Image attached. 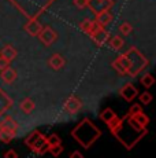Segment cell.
<instances>
[{"label": "cell", "instance_id": "obj_9", "mask_svg": "<svg viewBox=\"0 0 156 158\" xmlns=\"http://www.w3.org/2000/svg\"><path fill=\"white\" fill-rule=\"evenodd\" d=\"M137 94H138V91H137V88L134 87L131 83L126 84V85L121 89V96L125 99L126 102H131V101H134V98L137 96Z\"/></svg>", "mask_w": 156, "mask_h": 158}, {"label": "cell", "instance_id": "obj_20", "mask_svg": "<svg viewBox=\"0 0 156 158\" xmlns=\"http://www.w3.org/2000/svg\"><path fill=\"white\" fill-rule=\"evenodd\" d=\"M131 118H133L134 121H136L137 124H138L140 127H142V128H146V125L149 124V118H148V115H145L141 111V113H137V114H134V115H130Z\"/></svg>", "mask_w": 156, "mask_h": 158}, {"label": "cell", "instance_id": "obj_19", "mask_svg": "<svg viewBox=\"0 0 156 158\" xmlns=\"http://www.w3.org/2000/svg\"><path fill=\"white\" fill-rule=\"evenodd\" d=\"M19 107H21V110H22L23 113L29 114V113H32V111L34 110L36 105H34V102H33V99H30V98H25L22 102H21Z\"/></svg>", "mask_w": 156, "mask_h": 158}, {"label": "cell", "instance_id": "obj_14", "mask_svg": "<svg viewBox=\"0 0 156 158\" xmlns=\"http://www.w3.org/2000/svg\"><path fill=\"white\" fill-rule=\"evenodd\" d=\"M0 56H2L3 59L8 60V62H13V60L17 58V50H15V47H13V45H10V44L4 45V47L0 50Z\"/></svg>", "mask_w": 156, "mask_h": 158}, {"label": "cell", "instance_id": "obj_8", "mask_svg": "<svg viewBox=\"0 0 156 158\" xmlns=\"http://www.w3.org/2000/svg\"><path fill=\"white\" fill-rule=\"evenodd\" d=\"M82 107V102L77 98V96H70L68 99H66L64 102V110L68 114H76L81 110Z\"/></svg>", "mask_w": 156, "mask_h": 158}, {"label": "cell", "instance_id": "obj_26", "mask_svg": "<svg viewBox=\"0 0 156 158\" xmlns=\"http://www.w3.org/2000/svg\"><path fill=\"white\" fill-rule=\"evenodd\" d=\"M140 101L142 105H149V103L152 102V95L149 92H144L140 95Z\"/></svg>", "mask_w": 156, "mask_h": 158}, {"label": "cell", "instance_id": "obj_4", "mask_svg": "<svg viewBox=\"0 0 156 158\" xmlns=\"http://www.w3.org/2000/svg\"><path fill=\"white\" fill-rule=\"evenodd\" d=\"M25 143L28 147H30L33 151H36L37 154H44L45 151H48V143H47V138L38 131H34L30 135L26 138Z\"/></svg>", "mask_w": 156, "mask_h": 158}, {"label": "cell", "instance_id": "obj_10", "mask_svg": "<svg viewBox=\"0 0 156 158\" xmlns=\"http://www.w3.org/2000/svg\"><path fill=\"white\" fill-rule=\"evenodd\" d=\"M0 78L3 80L4 84H13L17 80V70L10 68V66H7V68L0 70Z\"/></svg>", "mask_w": 156, "mask_h": 158}, {"label": "cell", "instance_id": "obj_21", "mask_svg": "<svg viewBox=\"0 0 156 158\" xmlns=\"http://www.w3.org/2000/svg\"><path fill=\"white\" fill-rule=\"evenodd\" d=\"M140 83L142 84L145 88H151L152 85H154V83H155V77L151 74V73H145V74L141 77Z\"/></svg>", "mask_w": 156, "mask_h": 158}, {"label": "cell", "instance_id": "obj_29", "mask_svg": "<svg viewBox=\"0 0 156 158\" xmlns=\"http://www.w3.org/2000/svg\"><path fill=\"white\" fill-rule=\"evenodd\" d=\"M17 157H18V154L14 150H8L7 153L4 154V158H17Z\"/></svg>", "mask_w": 156, "mask_h": 158}, {"label": "cell", "instance_id": "obj_5", "mask_svg": "<svg viewBox=\"0 0 156 158\" xmlns=\"http://www.w3.org/2000/svg\"><path fill=\"white\" fill-rule=\"evenodd\" d=\"M37 36H38L40 41L44 45L53 44L56 41V39H58V35H56V32L52 28H51V26H41V29H40V32H38Z\"/></svg>", "mask_w": 156, "mask_h": 158}, {"label": "cell", "instance_id": "obj_6", "mask_svg": "<svg viewBox=\"0 0 156 158\" xmlns=\"http://www.w3.org/2000/svg\"><path fill=\"white\" fill-rule=\"evenodd\" d=\"M112 6H114L112 0H88V7L91 8V11L95 15L104 10H111Z\"/></svg>", "mask_w": 156, "mask_h": 158}, {"label": "cell", "instance_id": "obj_23", "mask_svg": "<svg viewBox=\"0 0 156 158\" xmlns=\"http://www.w3.org/2000/svg\"><path fill=\"white\" fill-rule=\"evenodd\" d=\"M131 30H133V26H131L129 22H122L121 25H119V32H121L123 36L130 35Z\"/></svg>", "mask_w": 156, "mask_h": 158}, {"label": "cell", "instance_id": "obj_30", "mask_svg": "<svg viewBox=\"0 0 156 158\" xmlns=\"http://www.w3.org/2000/svg\"><path fill=\"white\" fill-rule=\"evenodd\" d=\"M7 66H10V62H8V60H6V59H3V58L0 56V70H2V69H4V68H7Z\"/></svg>", "mask_w": 156, "mask_h": 158}, {"label": "cell", "instance_id": "obj_12", "mask_svg": "<svg viewBox=\"0 0 156 158\" xmlns=\"http://www.w3.org/2000/svg\"><path fill=\"white\" fill-rule=\"evenodd\" d=\"M48 65H49L53 70H60V69L64 68L66 59L60 54H53V55H51L49 59H48Z\"/></svg>", "mask_w": 156, "mask_h": 158}, {"label": "cell", "instance_id": "obj_25", "mask_svg": "<svg viewBox=\"0 0 156 158\" xmlns=\"http://www.w3.org/2000/svg\"><path fill=\"white\" fill-rule=\"evenodd\" d=\"M48 151H51V154H52L53 157H58V156H60V154H62L63 147H62V144L51 146V147H48Z\"/></svg>", "mask_w": 156, "mask_h": 158}, {"label": "cell", "instance_id": "obj_18", "mask_svg": "<svg viewBox=\"0 0 156 158\" xmlns=\"http://www.w3.org/2000/svg\"><path fill=\"white\" fill-rule=\"evenodd\" d=\"M108 43H110V47L112 48L114 51H119L125 44V40L122 36H114V37H110L108 39Z\"/></svg>", "mask_w": 156, "mask_h": 158}, {"label": "cell", "instance_id": "obj_24", "mask_svg": "<svg viewBox=\"0 0 156 158\" xmlns=\"http://www.w3.org/2000/svg\"><path fill=\"white\" fill-rule=\"evenodd\" d=\"M47 143H48V147H51V146L62 144V140L58 135H51L49 138H47Z\"/></svg>", "mask_w": 156, "mask_h": 158}, {"label": "cell", "instance_id": "obj_31", "mask_svg": "<svg viewBox=\"0 0 156 158\" xmlns=\"http://www.w3.org/2000/svg\"><path fill=\"white\" fill-rule=\"evenodd\" d=\"M84 156L80 153V151H74V153H71V156H70V158H82Z\"/></svg>", "mask_w": 156, "mask_h": 158}, {"label": "cell", "instance_id": "obj_28", "mask_svg": "<svg viewBox=\"0 0 156 158\" xmlns=\"http://www.w3.org/2000/svg\"><path fill=\"white\" fill-rule=\"evenodd\" d=\"M73 3L77 8H80V10H84V8L88 7V0H74Z\"/></svg>", "mask_w": 156, "mask_h": 158}, {"label": "cell", "instance_id": "obj_13", "mask_svg": "<svg viewBox=\"0 0 156 158\" xmlns=\"http://www.w3.org/2000/svg\"><path fill=\"white\" fill-rule=\"evenodd\" d=\"M103 28L101 25H99L96 21H91V19H84L82 22H81V29H82V32H85L86 35L92 36L93 33L96 32L97 29Z\"/></svg>", "mask_w": 156, "mask_h": 158}, {"label": "cell", "instance_id": "obj_27", "mask_svg": "<svg viewBox=\"0 0 156 158\" xmlns=\"http://www.w3.org/2000/svg\"><path fill=\"white\" fill-rule=\"evenodd\" d=\"M142 111V109H141V106L140 105H131V107L129 109V114L127 115H134V114H137V113H141Z\"/></svg>", "mask_w": 156, "mask_h": 158}, {"label": "cell", "instance_id": "obj_16", "mask_svg": "<svg viewBox=\"0 0 156 158\" xmlns=\"http://www.w3.org/2000/svg\"><path fill=\"white\" fill-rule=\"evenodd\" d=\"M95 21L99 23V25L106 26V25H108L111 21H112V14H111L110 10H104V11H101V13L96 14V19Z\"/></svg>", "mask_w": 156, "mask_h": 158}, {"label": "cell", "instance_id": "obj_7", "mask_svg": "<svg viewBox=\"0 0 156 158\" xmlns=\"http://www.w3.org/2000/svg\"><path fill=\"white\" fill-rule=\"evenodd\" d=\"M112 68L115 69L119 74H127L129 68H130V62H129V58L126 56V54H122V55H119L114 60Z\"/></svg>", "mask_w": 156, "mask_h": 158}, {"label": "cell", "instance_id": "obj_11", "mask_svg": "<svg viewBox=\"0 0 156 158\" xmlns=\"http://www.w3.org/2000/svg\"><path fill=\"white\" fill-rule=\"evenodd\" d=\"M11 106H13V101L11 98L6 94V91H3L0 88V117H3V114L7 110H10Z\"/></svg>", "mask_w": 156, "mask_h": 158}, {"label": "cell", "instance_id": "obj_17", "mask_svg": "<svg viewBox=\"0 0 156 158\" xmlns=\"http://www.w3.org/2000/svg\"><path fill=\"white\" fill-rule=\"evenodd\" d=\"M91 37L93 39V40H95L99 45H103V44L110 39V35L106 32V30H104V26H103V28H100V29L96 30V32L91 36Z\"/></svg>", "mask_w": 156, "mask_h": 158}, {"label": "cell", "instance_id": "obj_22", "mask_svg": "<svg viewBox=\"0 0 156 158\" xmlns=\"http://www.w3.org/2000/svg\"><path fill=\"white\" fill-rule=\"evenodd\" d=\"M115 111L112 110V109H106V110H103L101 111V114H100V118H101V121H104V123H110L111 120H112L114 117H115Z\"/></svg>", "mask_w": 156, "mask_h": 158}, {"label": "cell", "instance_id": "obj_15", "mask_svg": "<svg viewBox=\"0 0 156 158\" xmlns=\"http://www.w3.org/2000/svg\"><path fill=\"white\" fill-rule=\"evenodd\" d=\"M40 29H41V25H40V22H38L36 18H32V19H29L28 23L25 25V30L30 36H37L38 32H40Z\"/></svg>", "mask_w": 156, "mask_h": 158}, {"label": "cell", "instance_id": "obj_3", "mask_svg": "<svg viewBox=\"0 0 156 158\" xmlns=\"http://www.w3.org/2000/svg\"><path fill=\"white\" fill-rule=\"evenodd\" d=\"M18 124L13 117H4L0 121V140L8 143L17 136Z\"/></svg>", "mask_w": 156, "mask_h": 158}, {"label": "cell", "instance_id": "obj_1", "mask_svg": "<svg viewBox=\"0 0 156 158\" xmlns=\"http://www.w3.org/2000/svg\"><path fill=\"white\" fill-rule=\"evenodd\" d=\"M71 135H73V138L76 139L84 148H89L100 138L101 132L92 121H89L88 118H84L76 128L73 129Z\"/></svg>", "mask_w": 156, "mask_h": 158}, {"label": "cell", "instance_id": "obj_2", "mask_svg": "<svg viewBox=\"0 0 156 158\" xmlns=\"http://www.w3.org/2000/svg\"><path fill=\"white\" fill-rule=\"evenodd\" d=\"M125 54H126V56L129 58V62H130V68H129L127 74L131 76V77H134V76H137L140 72H142L144 69H145V66L148 65V59H146L136 47L130 48V50Z\"/></svg>", "mask_w": 156, "mask_h": 158}]
</instances>
